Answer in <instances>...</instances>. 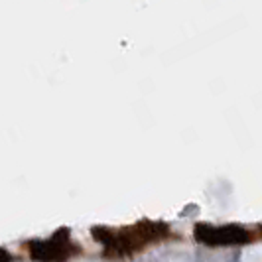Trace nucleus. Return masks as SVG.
<instances>
[{"instance_id":"f257e3e1","label":"nucleus","mask_w":262,"mask_h":262,"mask_svg":"<svg viewBox=\"0 0 262 262\" xmlns=\"http://www.w3.org/2000/svg\"><path fill=\"white\" fill-rule=\"evenodd\" d=\"M195 238L203 245L209 247H229V245H245L249 243L250 233L238 225H223V227H213V225H197Z\"/></svg>"},{"instance_id":"f03ea898","label":"nucleus","mask_w":262,"mask_h":262,"mask_svg":"<svg viewBox=\"0 0 262 262\" xmlns=\"http://www.w3.org/2000/svg\"><path fill=\"white\" fill-rule=\"evenodd\" d=\"M59 238H61V231H59V235L53 236L52 241H32V243H28L30 256H32L34 260H39V262L66 260L73 250L69 247L67 238H63L61 243H59Z\"/></svg>"}]
</instances>
